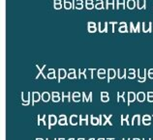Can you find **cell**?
Here are the masks:
<instances>
[{
  "mask_svg": "<svg viewBox=\"0 0 153 140\" xmlns=\"http://www.w3.org/2000/svg\"><path fill=\"white\" fill-rule=\"evenodd\" d=\"M30 92H21V101H22V106H28L30 103V98H31Z\"/></svg>",
  "mask_w": 153,
  "mask_h": 140,
  "instance_id": "1",
  "label": "cell"
},
{
  "mask_svg": "<svg viewBox=\"0 0 153 140\" xmlns=\"http://www.w3.org/2000/svg\"><path fill=\"white\" fill-rule=\"evenodd\" d=\"M99 117H100V120H101V125H103V126H106V125L113 126V123L110 122V118L113 117L111 114H110L109 116H106V115H104V114H102V115H100Z\"/></svg>",
  "mask_w": 153,
  "mask_h": 140,
  "instance_id": "2",
  "label": "cell"
},
{
  "mask_svg": "<svg viewBox=\"0 0 153 140\" xmlns=\"http://www.w3.org/2000/svg\"><path fill=\"white\" fill-rule=\"evenodd\" d=\"M56 123H58V119L55 114L49 115V129H52V127L55 126Z\"/></svg>",
  "mask_w": 153,
  "mask_h": 140,
  "instance_id": "3",
  "label": "cell"
},
{
  "mask_svg": "<svg viewBox=\"0 0 153 140\" xmlns=\"http://www.w3.org/2000/svg\"><path fill=\"white\" fill-rule=\"evenodd\" d=\"M98 30L99 32H108V22H99L98 23Z\"/></svg>",
  "mask_w": 153,
  "mask_h": 140,
  "instance_id": "4",
  "label": "cell"
},
{
  "mask_svg": "<svg viewBox=\"0 0 153 140\" xmlns=\"http://www.w3.org/2000/svg\"><path fill=\"white\" fill-rule=\"evenodd\" d=\"M146 77V70H139V82H144Z\"/></svg>",
  "mask_w": 153,
  "mask_h": 140,
  "instance_id": "5",
  "label": "cell"
},
{
  "mask_svg": "<svg viewBox=\"0 0 153 140\" xmlns=\"http://www.w3.org/2000/svg\"><path fill=\"white\" fill-rule=\"evenodd\" d=\"M87 28H88V31L90 33H94L96 32L97 30V26H96V23L93 21H88L87 23Z\"/></svg>",
  "mask_w": 153,
  "mask_h": 140,
  "instance_id": "6",
  "label": "cell"
},
{
  "mask_svg": "<svg viewBox=\"0 0 153 140\" xmlns=\"http://www.w3.org/2000/svg\"><path fill=\"white\" fill-rule=\"evenodd\" d=\"M78 123H79V117L78 115H76V114L71 115V117H70V124L73 126H76Z\"/></svg>",
  "mask_w": 153,
  "mask_h": 140,
  "instance_id": "7",
  "label": "cell"
},
{
  "mask_svg": "<svg viewBox=\"0 0 153 140\" xmlns=\"http://www.w3.org/2000/svg\"><path fill=\"white\" fill-rule=\"evenodd\" d=\"M41 98H42V94H40L39 92H33L32 93V103L34 104L35 103H38Z\"/></svg>",
  "mask_w": 153,
  "mask_h": 140,
  "instance_id": "8",
  "label": "cell"
},
{
  "mask_svg": "<svg viewBox=\"0 0 153 140\" xmlns=\"http://www.w3.org/2000/svg\"><path fill=\"white\" fill-rule=\"evenodd\" d=\"M79 125L82 126V124H84V125H88V121H89V116L87 115H84V116H82V115H79Z\"/></svg>",
  "mask_w": 153,
  "mask_h": 140,
  "instance_id": "9",
  "label": "cell"
},
{
  "mask_svg": "<svg viewBox=\"0 0 153 140\" xmlns=\"http://www.w3.org/2000/svg\"><path fill=\"white\" fill-rule=\"evenodd\" d=\"M90 122H91V125H93V126L101 125L100 117H95L94 115H91L90 116Z\"/></svg>",
  "mask_w": 153,
  "mask_h": 140,
  "instance_id": "10",
  "label": "cell"
},
{
  "mask_svg": "<svg viewBox=\"0 0 153 140\" xmlns=\"http://www.w3.org/2000/svg\"><path fill=\"white\" fill-rule=\"evenodd\" d=\"M116 75V71L113 69H109L108 70V81H110L111 79L115 77Z\"/></svg>",
  "mask_w": 153,
  "mask_h": 140,
  "instance_id": "11",
  "label": "cell"
},
{
  "mask_svg": "<svg viewBox=\"0 0 153 140\" xmlns=\"http://www.w3.org/2000/svg\"><path fill=\"white\" fill-rule=\"evenodd\" d=\"M67 75H67V71L65 69H59L58 70V81L59 82L61 81V79L65 78Z\"/></svg>",
  "mask_w": 153,
  "mask_h": 140,
  "instance_id": "12",
  "label": "cell"
},
{
  "mask_svg": "<svg viewBox=\"0 0 153 140\" xmlns=\"http://www.w3.org/2000/svg\"><path fill=\"white\" fill-rule=\"evenodd\" d=\"M137 98V95L134 92H128V106H130Z\"/></svg>",
  "mask_w": 153,
  "mask_h": 140,
  "instance_id": "13",
  "label": "cell"
},
{
  "mask_svg": "<svg viewBox=\"0 0 153 140\" xmlns=\"http://www.w3.org/2000/svg\"><path fill=\"white\" fill-rule=\"evenodd\" d=\"M150 123H151V116L148 115V114H145V115L142 117V124L145 126H148L150 125Z\"/></svg>",
  "mask_w": 153,
  "mask_h": 140,
  "instance_id": "14",
  "label": "cell"
},
{
  "mask_svg": "<svg viewBox=\"0 0 153 140\" xmlns=\"http://www.w3.org/2000/svg\"><path fill=\"white\" fill-rule=\"evenodd\" d=\"M58 124L60 126H66L67 125V117L64 114H61L58 118Z\"/></svg>",
  "mask_w": 153,
  "mask_h": 140,
  "instance_id": "15",
  "label": "cell"
},
{
  "mask_svg": "<svg viewBox=\"0 0 153 140\" xmlns=\"http://www.w3.org/2000/svg\"><path fill=\"white\" fill-rule=\"evenodd\" d=\"M131 124L134 126V125H140L141 124V115H139V114H137V115H134V117L132 118V122Z\"/></svg>",
  "mask_w": 153,
  "mask_h": 140,
  "instance_id": "16",
  "label": "cell"
},
{
  "mask_svg": "<svg viewBox=\"0 0 153 140\" xmlns=\"http://www.w3.org/2000/svg\"><path fill=\"white\" fill-rule=\"evenodd\" d=\"M82 101H86V103H88V101H92V92H90L88 95H86V93H82Z\"/></svg>",
  "mask_w": 153,
  "mask_h": 140,
  "instance_id": "17",
  "label": "cell"
},
{
  "mask_svg": "<svg viewBox=\"0 0 153 140\" xmlns=\"http://www.w3.org/2000/svg\"><path fill=\"white\" fill-rule=\"evenodd\" d=\"M81 94L79 92H74L72 94V100L75 101V103H78V101H81Z\"/></svg>",
  "mask_w": 153,
  "mask_h": 140,
  "instance_id": "18",
  "label": "cell"
},
{
  "mask_svg": "<svg viewBox=\"0 0 153 140\" xmlns=\"http://www.w3.org/2000/svg\"><path fill=\"white\" fill-rule=\"evenodd\" d=\"M36 68H37L38 70H39V74H38V75H36V79H37L38 77H39L40 75H43V76H44V78H46V75H45L44 72H43V71H44V69L46 68V65H44V66L42 67V68H41V67L37 64V65H36Z\"/></svg>",
  "mask_w": 153,
  "mask_h": 140,
  "instance_id": "19",
  "label": "cell"
},
{
  "mask_svg": "<svg viewBox=\"0 0 153 140\" xmlns=\"http://www.w3.org/2000/svg\"><path fill=\"white\" fill-rule=\"evenodd\" d=\"M145 98H146V96L143 92H139V93L137 94V100H138L139 101H141V103L144 101Z\"/></svg>",
  "mask_w": 153,
  "mask_h": 140,
  "instance_id": "20",
  "label": "cell"
},
{
  "mask_svg": "<svg viewBox=\"0 0 153 140\" xmlns=\"http://www.w3.org/2000/svg\"><path fill=\"white\" fill-rule=\"evenodd\" d=\"M50 94L49 93V92H44V93H42V101H45V103H47L50 100Z\"/></svg>",
  "mask_w": 153,
  "mask_h": 140,
  "instance_id": "21",
  "label": "cell"
},
{
  "mask_svg": "<svg viewBox=\"0 0 153 140\" xmlns=\"http://www.w3.org/2000/svg\"><path fill=\"white\" fill-rule=\"evenodd\" d=\"M125 123L129 126V115L123 114V115H121V126L124 125Z\"/></svg>",
  "mask_w": 153,
  "mask_h": 140,
  "instance_id": "22",
  "label": "cell"
},
{
  "mask_svg": "<svg viewBox=\"0 0 153 140\" xmlns=\"http://www.w3.org/2000/svg\"><path fill=\"white\" fill-rule=\"evenodd\" d=\"M126 74H127V71H126L125 69H123V70H117V75H118V77L120 79L125 78L126 77Z\"/></svg>",
  "mask_w": 153,
  "mask_h": 140,
  "instance_id": "23",
  "label": "cell"
},
{
  "mask_svg": "<svg viewBox=\"0 0 153 140\" xmlns=\"http://www.w3.org/2000/svg\"><path fill=\"white\" fill-rule=\"evenodd\" d=\"M97 75H98V77H99V78H101V79L105 78V77H106V75H107L106 70H105V69H100V70H98Z\"/></svg>",
  "mask_w": 153,
  "mask_h": 140,
  "instance_id": "24",
  "label": "cell"
},
{
  "mask_svg": "<svg viewBox=\"0 0 153 140\" xmlns=\"http://www.w3.org/2000/svg\"><path fill=\"white\" fill-rule=\"evenodd\" d=\"M70 100H71V93H70V92H67V93L63 92L62 93V101H70Z\"/></svg>",
  "mask_w": 153,
  "mask_h": 140,
  "instance_id": "25",
  "label": "cell"
},
{
  "mask_svg": "<svg viewBox=\"0 0 153 140\" xmlns=\"http://www.w3.org/2000/svg\"><path fill=\"white\" fill-rule=\"evenodd\" d=\"M118 31L121 33H126L127 32V24H126V22H121L120 23V26L118 28Z\"/></svg>",
  "mask_w": 153,
  "mask_h": 140,
  "instance_id": "26",
  "label": "cell"
},
{
  "mask_svg": "<svg viewBox=\"0 0 153 140\" xmlns=\"http://www.w3.org/2000/svg\"><path fill=\"white\" fill-rule=\"evenodd\" d=\"M47 77L50 78V79L55 78V69H50L49 72H47Z\"/></svg>",
  "mask_w": 153,
  "mask_h": 140,
  "instance_id": "27",
  "label": "cell"
},
{
  "mask_svg": "<svg viewBox=\"0 0 153 140\" xmlns=\"http://www.w3.org/2000/svg\"><path fill=\"white\" fill-rule=\"evenodd\" d=\"M68 77L70 78V79H75V78H76V71L74 69H70L69 70V72H68Z\"/></svg>",
  "mask_w": 153,
  "mask_h": 140,
  "instance_id": "28",
  "label": "cell"
},
{
  "mask_svg": "<svg viewBox=\"0 0 153 140\" xmlns=\"http://www.w3.org/2000/svg\"><path fill=\"white\" fill-rule=\"evenodd\" d=\"M41 122H43L44 125L46 124V115H45V114H39V115H38L37 124H38V125H40Z\"/></svg>",
  "mask_w": 153,
  "mask_h": 140,
  "instance_id": "29",
  "label": "cell"
},
{
  "mask_svg": "<svg viewBox=\"0 0 153 140\" xmlns=\"http://www.w3.org/2000/svg\"><path fill=\"white\" fill-rule=\"evenodd\" d=\"M85 6H86V8L88 9V10L93 9V7L95 6L93 0H85Z\"/></svg>",
  "mask_w": 153,
  "mask_h": 140,
  "instance_id": "30",
  "label": "cell"
},
{
  "mask_svg": "<svg viewBox=\"0 0 153 140\" xmlns=\"http://www.w3.org/2000/svg\"><path fill=\"white\" fill-rule=\"evenodd\" d=\"M53 6L56 10H59L62 8V1L61 0H53Z\"/></svg>",
  "mask_w": 153,
  "mask_h": 140,
  "instance_id": "31",
  "label": "cell"
},
{
  "mask_svg": "<svg viewBox=\"0 0 153 140\" xmlns=\"http://www.w3.org/2000/svg\"><path fill=\"white\" fill-rule=\"evenodd\" d=\"M126 5L129 9H134L136 7V1L135 0H127Z\"/></svg>",
  "mask_w": 153,
  "mask_h": 140,
  "instance_id": "32",
  "label": "cell"
},
{
  "mask_svg": "<svg viewBox=\"0 0 153 140\" xmlns=\"http://www.w3.org/2000/svg\"><path fill=\"white\" fill-rule=\"evenodd\" d=\"M104 7V2L103 0H96V4H95V8L98 10H101Z\"/></svg>",
  "mask_w": 153,
  "mask_h": 140,
  "instance_id": "33",
  "label": "cell"
},
{
  "mask_svg": "<svg viewBox=\"0 0 153 140\" xmlns=\"http://www.w3.org/2000/svg\"><path fill=\"white\" fill-rule=\"evenodd\" d=\"M130 27H131V31L139 32V31H140V22L137 23V26H134V23H133V22H131V23H130Z\"/></svg>",
  "mask_w": 153,
  "mask_h": 140,
  "instance_id": "34",
  "label": "cell"
},
{
  "mask_svg": "<svg viewBox=\"0 0 153 140\" xmlns=\"http://www.w3.org/2000/svg\"><path fill=\"white\" fill-rule=\"evenodd\" d=\"M135 76H136V71L134 69H130L128 71V78L133 79L135 78Z\"/></svg>",
  "mask_w": 153,
  "mask_h": 140,
  "instance_id": "35",
  "label": "cell"
},
{
  "mask_svg": "<svg viewBox=\"0 0 153 140\" xmlns=\"http://www.w3.org/2000/svg\"><path fill=\"white\" fill-rule=\"evenodd\" d=\"M117 3V9H123L125 7V0H116Z\"/></svg>",
  "mask_w": 153,
  "mask_h": 140,
  "instance_id": "36",
  "label": "cell"
},
{
  "mask_svg": "<svg viewBox=\"0 0 153 140\" xmlns=\"http://www.w3.org/2000/svg\"><path fill=\"white\" fill-rule=\"evenodd\" d=\"M75 7L76 9H82L84 8V1H82V0H76Z\"/></svg>",
  "mask_w": 153,
  "mask_h": 140,
  "instance_id": "37",
  "label": "cell"
},
{
  "mask_svg": "<svg viewBox=\"0 0 153 140\" xmlns=\"http://www.w3.org/2000/svg\"><path fill=\"white\" fill-rule=\"evenodd\" d=\"M85 72L86 70L84 69V70H79V78H86V75H85Z\"/></svg>",
  "mask_w": 153,
  "mask_h": 140,
  "instance_id": "38",
  "label": "cell"
},
{
  "mask_svg": "<svg viewBox=\"0 0 153 140\" xmlns=\"http://www.w3.org/2000/svg\"><path fill=\"white\" fill-rule=\"evenodd\" d=\"M64 7L67 10H70L73 7V3L71 1H67V0H64Z\"/></svg>",
  "mask_w": 153,
  "mask_h": 140,
  "instance_id": "39",
  "label": "cell"
},
{
  "mask_svg": "<svg viewBox=\"0 0 153 140\" xmlns=\"http://www.w3.org/2000/svg\"><path fill=\"white\" fill-rule=\"evenodd\" d=\"M124 94L125 93H120V92H117V101H121V103L125 101V98H124Z\"/></svg>",
  "mask_w": 153,
  "mask_h": 140,
  "instance_id": "40",
  "label": "cell"
},
{
  "mask_svg": "<svg viewBox=\"0 0 153 140\" xmlns=\"http://www.w3.org/2000/svg\"><path fill=\"white\" fill-rule=\"evenodd\" d=\"M138 8L139 9L145 8V0H138Z\"/></svg>",
  "mask_w": 153,
  "mask_h": 140,
  "instance_id": "41",
  "label": "cell"
},
{
  "mask_svg": "<svg viewBox=\"0 0 153 140\" xmlns=\"http://www.w3.org/2000/svg\"><path fill=\"white\" fill-rule=\"evenodd\" d=\"M150 24H151L150 22H149V23H143L142 24V29L144 32H147V31L150 30V26H151Z\"/></svg>",
  "mask_w": 153,
  "mask_h": 140,
  "instance_id": "42",
  "label": "cell"
},
{
  "mask_svg": "<svg viewBox=\"0 0 153 140\" xmlns=\"http://www.w3.org/2000/svg\"><path fill=\"white\" fill-rule=\"evenodd\" d=\"M147 100L149 103H153V92H148L147 93Z\"/></svg>",
  "mask_w": 153,
  "mask_h": 140,
  "instance_id": "43",
  "label": "cell"
},
{
  "mask_svg": "<svg viewBox=\"0 0 153 140\" xmlns=\"http://www.w3.org/2000/svg\"><path fill=\"white\" fill-rule=\"evenodd\" d=\"M110 5L114 6V0H106V9L109 8Z\"/></svg>",
  "mask_w": 153,
  "mask_h": 140,
  "instance_id": "44",
  "label": "cell"
},
{
  "mask_svg": "<svg viewBox=\"0 0 153 140\" xmlns=\"http://www.w3.org/2000/svg\"><path fill=\"white\" fill-rule=\"evenodd\" d=\"M52 101H55V103H58V101H61V97H60V96H57V97H52Z\"/></svg>",
  "mask_w": 153,
  "mask_h": 140,
  "instance_id": "45",
  "label": "cell"
},
{
  "mask_svg": "<svg viewBox=\"0 0 153 140\" xmlns=\"http://www.w3.org/2000/svg\"><path fill=\"white\" fill-rule=\"evenodd\" d=\"M101 100L102 101H104V103H108V101H110V97L107 96V97H101Z\"/></svg>",
  "mask_w": 153,
  "mask_h": 140,
  "instance_id": "46",
  "label": "cell"
},
{
  "mask_svg": "<svg viewBox=\"0 0 153 140\" xmlns=\"http://www.w3.org/2000/svg\"><path fill=\"white\" fill-rule=\"evenodd\" d=\"M148 76H149V78L153 79V69L149 70V71H148Z\"/></svg>",
  "mask_w": 153,
  "mask_h": 140,
  "instance_id": "47",
  "label": "cell"
},
{
  "mask_svg": "<svg viewBox=\"0 0 153 140\" xmlns=\"http://www.w3.org/2000/svg\"><path fill=\"white\" fill-rule=\"evenodd\" d=\"M107 96H109V93H108V92H105V91L101 92V97H107Z\"/></svg>",
  "mask_w": 153,
  "mask_h": 140,
  "instance_id": "48",
  "label": "cell"
},
{
  "mask_svg": "<svg viewBox=\"0 0 153 140\" xmlns=\"http://www.w3.org/2000/svg\"><path fill=\"white\" fill-rule=\"evenodd\" d=\"M57 96H60L58 92H52V97H57Z\"/></svg>",
  "mask_w": 153,
  "mask_h": 140,
  "instance_id": "49",
  "label": "cell"
},
{
  "mask_svg": "<svg viewBox=\"0 0 153 140\" xmlns=\"http://www.w3.org/2000/svg\"><path fill=\"white\" fill-rule=\"evenodd\" d=\"M57 140H64V138H63V137L62 138H57Z\"/></svg>",
  "mask_w": 153,
  "mask_h": 140,
  "instance_id": "50",
  "label": "cell"
},
{
  "mask_svg": "<svg viewBox=\"0 0 153 140\" xmlns=\"http://www.w3.org/2000/svg\"><path fill=\"white\" fill-rule=\"evenodd\" d=\"M36 140H44L43 138H36Z\"/></svg>",
  "mask_w": 153,
  "mask_h": 140,
  "instance_id": "51",
  "label": "cell"
},
{
  "mask_svg": "<svg viewBox=\"0 0 153 140\" xmlns=\"http://www.w3.org/2000/svg\"><path fill=\"white\" fill-rule=\"evenodd\" d=\"M107 140H114V138H108Z\"/></svg>",
  "mask_w": 153,
  "mask_h": 140,
  "instance_id": "52",
  "label": "cell"
},
{
  "mask_svg": "<svg viewBox=\"0 0 153 140\" xmlns=\"http://www.w3.org/2000/svg\"><path fill=\"white\" fill-rule=\"evenodd\" d=\"M98 140H106V139H105V138H99Z\"/></svg>",
  "mask_w": 153,
  "mask_h": 140,
  "instance_id": "53",
  "label": "cell"
},
{
  "mask_svg": "<svg viewBox=\"0 0 153 140\" xmlns=\"http://www.w3.org/2000/svg\"><path fill=\"white\" fill-rule=\"evenodd\" d=\"M133 140H141V139H140V138H134Z\"/></svg>",
  "mask_w": 153,
  "mask_h": 140,
  "instance_id": "54",
  "label": "cell"
},
{
  "mask_svg": "<svg viewBox=\"0 0 153 140\" xmlns=\"http://www.w3.org/2000/svg\"><path fill=\"white\" fill-rule=\"evenodd\" d=\"M78 140H85V139L84 138H79Z\"/></svg>",
  "mask_w": 153,
  "mask_h": 140,
  "instance_id": "55",
  "label": "cell"
},
{
  "mask_svg": "<svg viewBox=\"0 0 153 140\" xmlns=\"http://www.w3.org/2000/svg\"><path fill=\"white\" fill-rule=\"evenodd\" d=\"M68 140H75V139H74V138H69Z\"/></svg>",
  "mask_w": 153,
  "mask_h": 140,
  "instance_id": "56",
  "label": "cell"
},
{
  "mask_svg": "<svg viewBox=\"0 0 153 140\" xmlns=\"http://www.w3.org/2000/svg\"><path fill=\"white\" fill-rule=\"evenodd\" d=\"M88 140H95V139H94V138H89Z\"/></svg>",
  "mask_w": 153,
  "mask_h": 140,
  "instance_id": "57",
  "label": "cell"
},
{
  "mask_svg": "<svg viewBox=\"0 0 153 140\" xmlns=\"http://www.w3.org/2000/svg\"><path fill=\"white\" fill-rule=\"evenodd\" d=\"M122 140H130V139H127V138H124V139H122Z\"/></svg>",
  "mask_w": 153,
  "mask_h": 140,
  "instance_id": "58",
  "label": "cell"
},
{
  "mask_svg": "<svg viewBox=\"0 0 153 140\" xmlns=\"http://www.w3.org/2000/svg\"><path fill=\"white\" fill-rule=\"evenodd\" d=\"M46 140H50V139H47H47H46ZM55 140H57V138H55Z\"/></svg>",
  "mask_w": 153,
  "mask_h": 140,
  "instance_id": "59",
  "label": "cell"
},
{
  "mask_svg": "<svg viewBox=\"0 0 153 140\" xmlns=\"http://www.w3.org/2000/svg\"><path fill=\"white\" fill-rule=\"evenodd\" d=\"M142 140H151V139H142Z\"/></svg>",
  "mask_w": 153,
  "mask_h": 140,
  "instance_id": "60",
  "label": "cell"
}]
</instances>
